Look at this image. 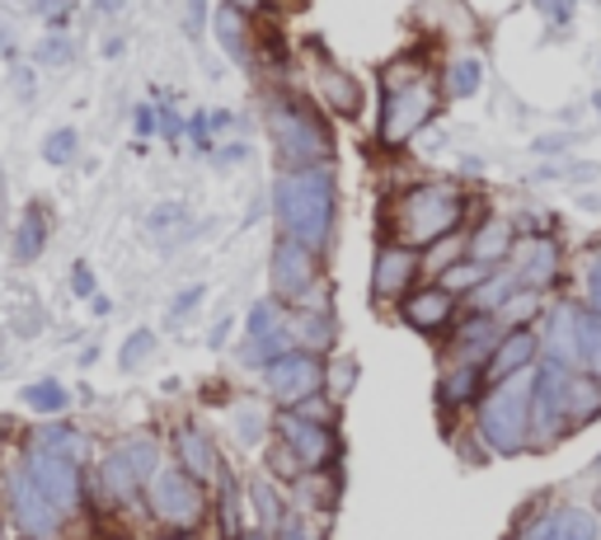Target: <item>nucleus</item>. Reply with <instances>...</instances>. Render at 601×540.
<instances>
[{
    "label": "nucleus",
    "instance_id": "4",
    "mask_svg": "<svg viewBox=\"0 0 601 540\" xmlns=\"http://www.w3.org/2000/svg\"><path fill=\"white\" fill-rule=\"evenodd\" d=\"M531 386L536 367L508 376V381L489 386V395L475 409V437L498 456H517L531 447Z\"/></svg>",
    "mask_w": 601,
    "mask_h": 540
},
{
    "label": "nucleus",
    "instance_id": "32",
    "mask_svg": "<svg viewBox=\"0 0 601 540\" xmlns=\"http://www.w3.org/2000/svg\"><path fill=\"white\" fill-rule=\"evenodd\" d=\"M43 245H48V212H43V203H29L24 222H19V231H14V258L29 264V258L43 254Z\"/></svg>",
    "mask_w": 601,
    "mask_h": 540
},
{
    "label": "nucleus",
    "instance_id": "22",
    "mask_svg": "<svg viewBox=\"0 0 601 540\" xmlns=\"http://www.w3.org/2000/svg\"><path fill=\"white\" fill-rule=\"evenodd\" d=\"M498 338H503V319H498L493 310H470L451 329V348H456L460 363H479V367H485Z\"/></svg>",
    "mask_w": 601,
    "mask_h": 540
},
{
    "label": "nucleus",
    "instance_id": "18",
    "mask_svg": "<svg viewBox=\"0 0 601 540\" xmlns=\"http://www.w3.org/2000/svg\"><path fill=\"white\" fill-rule=\"evenodd\" d=\"M10 503H14V517H19V527H24L33 540H48L57 536V517H62V508L52 503V498L38 489V479L33 475H14V489H10Z\"/></svg>",
    "mask_w": 601,
    "mask_h": 540
},
{
    "label": "nucleus",
    "instance_id": "33",
    "mask_svg": "<svg viewBox=\"0 0 601 540\" xmlns=\"http://www.w3.org/2000/svg\"><path fill=\"white\" fill-rule=\"evenodd\" d=\"M517 287H522V283H517V268H512V264L493 268V273L485 277V283H479V287L470 292V310H498V306H503Z\"/></svg>",
    "mask_w": 601,
    "mask_h": 540
},
{
    "label": "nucleus",
    "instance_id": "11",
    "mask_svg": "<svg viewBox=\"0 0 601 540\" xmlns=\"http://www.w3.org/2000/svg\"><path fill=\"white\" fill-rule=\"evenodd\" d=\"M418 273H424V249L405 245V240H380L376 254H371V302L376 306H390V302H405L414 292Z\"/></svg>",
    "mask_w": 601,
    "mask_h": 540
},
{
    "label": "nucleus",
    "instance_id": "45",
    "mask_svg": "<svg viewBox=\"0 0 601 540\" xmlns=\"http://www.w3.org/2000/svg\"><path fill=\"white\" fill-rule=\"evenodd\" d=\"M151 353H155V334H151V329H136V334L128 338V344H123V353H118V363H123V367L132 371L136 363H146Z\"/></svg>",
    "mask_w": 601,
    "mask_h": 540
},
{
    "label": "nucleus",
    "instance_id": "31",
    "mask_svg": "<svg viewBox=\"0 0 601 540\" xmlns=\"http://www.w3.org/2000/svg\"><path fill=\"white\" fill-rule=\"evenodd\" d=\"M485 85V62L479 57H456L442 71V99H470Z\"/></svg>",
    "mask_w": 601,
    "mask_h": 540
},
{
    "label": "nucleus",
    "instance_id": "27",
    "mask_svg": "<svg viewBox=\"0 0 601 540\" xmlns=\"http://www.w3.org/2000/svg\"><path fill=\"white\" fill-rule=\"evenodd\" d=\"M564 409H569V428H588L601 418V376L592 371H569V390H564Z\"/></svg>",
    "mask_w": 601,
    "mask_h": 540
},
{
    "label": "nucleus",
    "instance_id": "8",
    "mask_svg": "<svg viewBox=\"0 0 601 540\" xmlns=\"http://www.w3.org/2000/svg\"><path fill=\"white\" fill-rule=\"evenodd\" d=\"M508 540H601V512L536 498V503L517 517Z\"/></svg>",
    "mask_w": 601,
    "mask_h": 540
},
{
    "label": "nucleus",
    "instance_id": "39",
    "mask_svg": "<svg viewBox=\"0 0 601 540\" xmlns=\"http://www.w3.org/2000/svg\"><path fill=\"white\" fill-rule=\"evenodd\" d=\"M264 428H268V409L264 405H254V399L235 405V432H240V442H245V447L264 442Z\"/></svg>",
    "mask_w": 601,
    "mask_h": 540
},
{
    "label": "nucleus",
    "instance_id": "43",
    "mask_svg": "<svg viewBox=\"0 0 601 540\" xmlns=\"http://www.w3.org/2000/svg\"><path fill=\"white\" fill-rule=\"evenodd\" d=\"M75 151H80L75 128H57V132L48 136V146H43V160H48V165H71Z\"/></svg>",
    "mask_w": 601,
    "mask_h": 540
},
{
    "label": "nucleus",
    "instance_id": "1",
    "mask_svg": "<svg viewBox=\"0 0 601 540\" xmlns=\"http://www.w3.org/2000/svg\"><path fill=\"white\" fill-rule=\"evenodd\" d=\"M273 212L283 235L325 254L338 231V179L334 165H310V170H283L273 184Z\"/></svg>",
    "mask_w": 601,
    "mask_h": 540
},
{
    "label": "nucleus",
    "instance_id": "60",
    "mask_svg": "<svg viewBox=\"0 0 601 540\" xmlns=\"http://www.w3.org/2000/svg\"><path fill=\"white\" fill-rule=\"evenodd\" d=\"M231 6H240V10H249V14H254V10H264L268 0H231Z\"/></svg>",
    "mask_w": 601,
    "mask_h": 540
},
{
    "label": "nucleus",
    "instance_id": "10",
    "mask_svg": "<svg viewBox=\"0 0 601 540\" xmlns=\"http://www.w3.org/2000/svg\"><path fill=\"white\" fill-rule=\"evenodd\" d=\"M273 432H277V442H283L296 461H300V470H325V466L338 461V451H344V442H338V428L315 424V418L296 414V409H277Z\"/></svg>",
    "mask_w": 601,
    "mask_h": 540
},
{
    "label": "nucleus",
    "instance_id": "62",
    "mask_svg": "<svg viewBox=\"0 0 601 540\" xmlns=\"http://www.w3.org/2000/svg\"><path fill=\"white\" fill-rule=\"evenodd\" d=\"M592 470H597V475H601V456H597V466H592Z\"/></svg>",
    "mask_w": 601,
    "mask_h": 540
},
{
    "label": "nucleus",
    "instance_id": "25",
    "mask_svg": "<svg viewBox=\"0 0 601 540\" xmlns=\"http://www.w3.org/2000/svg\"><path fill=\"white\" fill-rule=\"evenodd\" d=\"M485 386H489L485 381V367L451 357V363L442 367V381H437V405H442V409H466V405H475Z\"/></svg>",
    "mask_w": 601,
    "mask_h": 540
},
{
    "label": "nucleus",
    "instance_id": "7",
    "mask_svg": "<svg viewBox=\"0 0 601 540\" xmlns=\"http://www.w3.org/2000/svg\"><path fill=\"white\" fill-rule=\"evenodd\" d=\"M146 503L155 512V522L165 527H179V531H193L197 522L207 517V493H203V479H193L184 466H160L151 479H146Z\"/></svg>",
    "mask_w": 601,
    "mask_h": 540
},
{
    "label": "nucleus",
    "instance_id": "42",
    "mask_svg": "<svg viewBox=\"0 0 601 540\" xmlns=\"http://www.w3.org/2000/svg\"><path fill=\"white\" fill-rule=\"evenodd\" d=\"M578 273H583V296H588L583 306L601 315V245H592V249L583 254V264H578Z\"/></svg>",
    "mask_w": 601,
    "mask_h": 540
},
{
    "label": "nucleus",
    "instance_id": "17",
    "mask_svg": "<svg viewBox=\"0 0 601 540\" xmlns=\"http://www.w3.org/2000/svg\"><path fill=\"white\" fill-rule=\"evenodd\" d=\"M578 302H554L546 315V338H540V357L569 367V371H583V353H578Z\"/></svg>",
    "mask_w": 601,
    "mask_h": 540
},
{
    "label": "nucleus",
    "instance_id": "36",
    "mask_svg": "<svg viewBox=\"0 0 601 540\" xmlns=\"http://www.w3.org/2000/svg\"><path fill=\"white\" fill-rule=\"evenodd\" d=\"M578 353H583V371L601 376V315L597 310H578Z\"/></svg>",
    "mask_w": 601,
    "mask_h": 540
},
{
    "label": "nucleus",
    "instance_id": "50",
    "mask_svg": "<svg viewBox=\"0 0 601 540\" xmlns=\"http://www.w3.org/2000/svg\"><path fill=\"white\" fill-rule=\"evenodd\" d=\"M43 447H48V451H62V456H71V451L80 447V437H75L71 428H52V432H43Z\"/></svg>",
    "mask_w": 601,
    "mask_h": 540
},
{
    "label": "nucleus",
    "instance_id": "2",
    "mask_svg": "<svg viewBox=\"0 0 601 540\" xmlns=\"http://www.w3.org/2000/svg\"><path fill=\"white\" fill-rule=\"evenodd\" d=\"M466 212H470L466 189L451 184V179H428V184H409L395 197L386 222L395 240H405L414 249H432L437 240L466 226Z\"/></svg>",
    "mask_w": 601,
    "mask_h": 540
},
{
    "label": "nucleus",
    "instance_id": "37",
    "mask_svg": "<svg viewBox=\"0 0 601 540\" xmlns=\"http://www.w3.org/2000/svg\"><path fill=\"white\" fill-rule=\"evenodd\" d=\"M99 479H104V493H109V498H132L136 489H142V475H136L118 451L109 456L104 466H99Z\"/></svg>",
    "mask_w": 601,
    "mask_h": 540
},
{
    "label": "nucleus",
    "instance_id": "14",
    "mask_svg": "<svg viewBox=\"0 0 601 540\" xmlns=\"http://www.w3.org/2000/svg\"><path fill=\"white\" fill-rule=\"evenodd\" d=\"M310 75H315V94H319V104H325L334 118H344V123H353V118H363L367 109V90H363V80H357L348 67H338L334 57L310 43Z\"/></svg>",
    "mask_w": 601,
    "mask_h": 540
},
{
    "label": "nucleus",
    "instance_id": "55",
    "mask_svg": "<svg viewBox=\"0 0 601 540\" xmlns=\"http://www.w3.org/2000/svg\"><path fill=\"white\" fill-rule=\"evenodd\" d=\"M160 132H165V136H170V142H174V136H179V132H184V118H179L174 109H160Z\"/></svg>",
    "mask_w": 601,
    "mask_h": 540
},
{
    "label": "nucleus",
    "instance_id": "52",
    "mask_svg": "<svg viewBox=\"0 0 601 540\" xmlns=\"http://www.w3.org/2000/svg\"><path fill=\"white\" fill-rule=\"evenodd\" d=\"M136 132H142V136H155V132H160V109L136 104Z\"/></svg>",
    "mask_w": 601,
    "mask_h": 540
},
{
    "label": "nucleus",
    "instance_id": "26",
    "mask_svg": "<svg viewBox=\"0 0 601 540\" xmlns=\"http://www.w3.org/2000/svg\"><path fill=\"white\" fill-rule=\"evenodd\" d=\"M338 493H344V485L329 475V466L325 470H300L296 479H292V498H296V508L300 512H334V503H338Z\"/></svg>",
    "mask_w": 601,
    "mask_h": 540
},
{
    "label": "nucleus",
    "instance_id": "46",
    "mask_svg": "<svg viewBox=\"0 0 601 540\" xmlns=\"http://www.w3.org/2000/svg\"><path fill=\"white\" fill-rule=\"evenodd\" d=\"M146 222H151V231H155V235H170V231H179V226L189 222V207H179V203H160V207L146 216Z\"/></svg>",
    "mask_w": 601,
    "mask_h": 540
},
{
    "label": "nucleus",
    "instance_id": "40",
    "mask_svg": "<svg viewBox=\"0 0 601 540\" xmlns=\"http://www.w3.org/2000/svg\"><path fill=\"white\" fill-rule=\"evenodd\" d=\"M353 386H357V357H334V363L325 367V390L334 395V399H348L353 395Z\"/></svg>",
    "mask_w": 601,
    "mask_h": 540
},
{
    "label": "nucleus",
    "instance_id": "13",
    "mask_svg": "<svg viewBox=\"0 0 601 540\" xmlns=\"http://www.w3.org/2000/svg\"><path fill=\"white\" fill-rule=\"evenodd\" d=\"M287 348H296L287 306L277 302V296H264V302H254V306H249V319H245V363H249V367H268L273 357H283Z\"/></svg>",
    "mask_w": 601,
    "mask_h": 540
},
{
    "label": "nucleus",
    "instance_id": "49",
    "mask_svg": "<svg viewBox=\"0 0 601 540\" xmlns=\"http://www.w3.org/2000/svg\"><path fill=\"white\" fill-rule=\"evenodd\" d=\"M273 540H319V536H315V527L306 522V517H292L287 512V522L273 531Z\"/></svg>",
    "mask_w": 601,
    "mask_h": 540
},
{
    "label": "nucleus",
    "instance_id": "54",
    "mask_svg": "<svg viewBox=\"0 0 601 540\" xmlns=\"http://www.w3.org/2000/svg\"><path fill=\"white\" fill-rule=\"evenodd\" d=\"M540 10H546L554 24H564V19L573 14V0H540Z\"/></svg>",
    "mask_w": 601,
    "mask_h": 540
},
{
    "label": "nucleus",
    "instance_id": "3",
    "mask_svg": "<svg viewBox=\"0 0 601 540\" xmlns=\"http://www.w3.org/2000/svg\"><path fill=\"white\" fill-rule=\"evenodd\" d=\"M264 123L277 146L283 170H310V165H334V132L329 118L319 113L310 99L300 94H268L264 99Z\"/></svg>",
    "mask_w": 601,
    "mask_h": 540
},
{
    "label": "nucleus",
    "instance_id": "30",
    "mask_svg": "<svg viewBox=\"0 0 601 540\" xmlns=\"http://www.w3.org/2000/svg\"><path fill=\"white\" fill-rule=\"evenodd\" d=\"M249 503H254L258 527H264V531H277V527L287 522V498H283V489H277L273 475H258L254 479V485H249Z\"/></svg>",
    "mask_w": 601,
    "mask_h": 540
},
{
    "label": "nucleus",
    "instance_id": "59",
    "mask_svg": "<svg viewBox=\"0 0 601 540\" xmlns=\"http://www.w3.org/2000/svg\"><path fill=\"white\" fill-rule=\"evenodd\" d=\"M203 10H207V6H203V0H189V29H193V33H197V29H203Z\"/></svg>",
    "mask_w": 601,
    "mask_h": 540
},
{
    "label": "nucleus",
    "instance_id": "58",
    "mask_svg": "<svg viewBox=\"0 0 601 540\" xmlns=\"http://www.w3.org/2000/svg\"><path fill=\"white\" fill-rule=\"evenodd\" d=\"M245 155H249L245 142H231V151H216V160H222V165H235V160H245Z\"/></svg>",
    "mask_w": 601,
    "mask_h": 540
},
{
    "label": "nucleus",
    "instance_id": "15",
    "mask_svg": "<svg viewBox=\"0 0 601 540\" xmlns=\"http://www.w3.org/2000/svg\"><path fill=\"white\" fill-rule=\"evenodd\" d=\"M456 306H460V296H451L442 283H428V287H414L405 302H399V319H405L409 329L437 338L442 329L456 325Z\"/></svg>",
    "mask_w": 601,
    "mask_h": 540
},
{
    "label": "nucleus",
    "instance_id": "21",
    "mask_svg": "<svg viewBox=\"0 0 601 540\" xmlns=\"http://www.w3.org/2000/svg\"><path fill=\"white\" fill-rule=\"evenodd\" d=\"M512 254H517V226L508 216H485V222L470 226L466 258H475L485 268H503V264H512Z\"/></svg>",
    "mask_w": 601,
    "mask_h": 540
},
{
    "label": "nucleus",
    "instance_id": "5",
    "mask_svg": "<svg viewBox=\"0 0 601 540\" xmlns=\"http://www.w3.org/2000/svg\"><path fill=\"white\" fill-rule=\"evenodd\" d=\"M268 283H273V296L283 306H296V310H334L329 306L325 268H319V254L310 245H300V240H292V235H277L273 264H268Z\"/></svg>",
    "mask_w": 601,
    "mask_h": 540
},
{
    "label": "nucleus",
    "instance_id": "38",
    "mask_svg": "<svg viewBox=\"0 0 601 540\" xmlns=\"http://www.w3.org/2000/svg\"><path fill=\"white\" fill-rule=\"evenodd\" d=\"M118 456H123V461H128L136 475H142V485L160 470V447L151 442V437H132V442L118 447Z\"/></svg>",
    "mask_w": 601,
    "mask_h": 540
},
{
    "label": "nucleus",
    "instance_id": "16",
    "mask_svg": "<svg viewBox=\"0 0 601 540\" xmlns=\"http://www.w3.org/2000/svg\"><path fill=\"white\" fill-rule=\"evenodd\" d=\"M512 268H517V283L522 287L546 292L559 283V273H564V249H559L554 235H531L527 245H517Z\"/></svg>",
    "mask_w": 601,
    "mask_h": 540
},
{
    "label": "nucleus",
    "instance_id": "56",
    "mask_svg": "<svg viewBox=\"0 0 601 540\" xmlns=\"http://www.w3.org/2000/svg\"><path fill=\"white\" fill-rule=\"evenodd\" d=\"M71 283H75V292H80V296H94V277H90V268H85V264H75V268H71Z\"/></svg>",
    "mask_w": 601,
    "mask_h": 540
},
{
    "label": "nucleus",
    "instance_id": "48",
    "mask_svg": "<svg viewBox=\"0 0 601 540\" xmlns=\"http://www.w3.org/2000/svg\"><path fill=\"white\" fill-rule=\"evenodd\" d=\"M296 414H306V418H315V424H329V428H338V414H334V405L325 399V390L319 395H310V399H300V405H292Z\"/></svg>",
    "mask_w": 601,
    "mask_h": 540
},
{
    "label": "nucleus",
    "instance_id": "61",
    "mask_svg": "<svg viewBox=\"0 0 601 540\" xmlns=\"http://www.w3.org/2000/svg\"><path fill=\"white\" fill-rule=\"evenodd\" d=\"M245 540H273V531H264V527H254V531H245Z\"/></svg>",
    "mask_w": 601,
    "mask_h": 540
},
{
    "label": "nucleus",
    "instance_id": "24",
    "mask_svg": "<svg viewBox=\"0 0 601 540\" xmlns=\"http://www.w3.org/2000/svg\"><path fill=\"white\" fill-rule=\"evenodd\" d=\"M414 19L432 33H447V38H479V19L466 0H424L414 10Z\"/></svg>",
    "mask_w": 601,
    "mask_h": 540
},
{
    "label": "nucleus",
    "instance_id": "23",
    "mask_svg": "<svg viewBox=\"0 0 601 540\" xmlns=\"http://www.w3.org/2000/svg\"><path fill=\"white\" fill-rule=\"evenodd\" d=\"M212 33H216V43H222V52L231 57V62H240V67L254 62V38L258 33H254V14L249 10L222 0V6L212 10Z\"/></svg>",
    "mask_w": 601,
    "mask_h": 540
},
{
    "label": "nucleus",
    "instance_id": "57",
    "mask_svg": "<svg viewBox=\"0 0 601 540\" xmlns=\"http://www.w3.org/2000/svg\"><path fill=\"white\" fill-rule=\"evenodd\" d=\"M564 146H569V136H540V142H536V151H540V155H559Z\"/></svg>",
    "mask_w": 601,
    "mask_h": 540
},
{
    "label": "nucleus",
    "instance_id": "9",
    "mask_svg": "<svg viewBox=\"0 0 601 540\" xmlns=\"http://www.w3.org/2000/svg\"><path fill=\"white\" fill-rule=\"evenodd\" d=\"M564 390H569V367L540 357L536 386H531V447L536 451H546L564 432H573L569 428V409H564Z\"/></svg>",
    "mask_w": 601,
    "mask_h": 540
},
{
    "label": "nucleus",
    "instance_id": "41",
    "mask_svg": "<svg viewBox=\"0 0 601 540\" xmlns=\"http://www.w3.org/2000/svg\"><path fill=\"white\" fill-rule=\"evenodd\" d=\"M24 405L38 409V414H62L67 409V386H57V381H38L24 390Z\"/></svg>",
    "mask_w": 601,
    "mask_h": 540
},
{
    "label": "nucleus",
    "instance_id": "34",
    "mask_svg": "<svg viewBox=\"0 0 601 540\" xmlns=\"http://www.w3.org/2000/svg\"><path fill=\"white\" fill-rule=\"evenodd\" d=\"M546 310V292H536V287H517L503 306H498L493 315L503 319V329H522V325H531V319Z\"/></svg>",
    "mask_w": 601,
    "mask_h": 540
},
{
    "label": "nucleus",
    "instance_id": "47",
    "mask_svg": "<svg viewBox=\"0 0 601 540\" xmlns=\"http://www.w3.org/2000/svg\"><path fill=\"white\" fill-rule=\"evenodd\" d=\"M268 470H273V479H277V485H292V479L300 475V461H296V456H292L283 442H277V447L268 451Z\"/></svg>",
    "mask_w": 601,
    "mask_h": 540
},
{
    "label": "nucleus",
    "instance_id": "44",
    "mask_svg": "<svg viewBox=\"0 0 601 540\" xmlns=\"http://www.w3.org/2000/svg\"><path fill=\"white\" fill-rule=\"evenodd\" d=\"M424 75V62L418 57H395V62H386V71H380V85L386 90H399V85H409V80Z\"/></svg>",
    "mask_w": 601,
    "mask_h": 540
},
{
    "label": "nucleus",
    "instance_id": "51",
    "mask_svg": "<svg viewBox=\"0 0 601 540\" xmlns=\"http://www.w3.org/2000/svg\"><path fill=\"white\" fill-rule=\"evenodd\" d=\"M203 296H207V287H189V292H179V302L170 306V319H184L189 310H197V306H203Z\"/></svg>",
    "mask_w": 601,
    "mask_h": 540
},
{
    "label": "nucleus",
    "instance_id": "35",
    "mask_svg": "<svg viewBox=\"0 0 601 540\" xmlns=\"http://www.w3.org/2000/svg\"><path fill=\"white\" fill-rule=\"evenodd\" d=\"M489 273H493V268H485V264H475V258L460 254V258H451V264H447L442 273H437V283H442L451 296H470L479 283H485Z\"/></svg>",
    "mask_w": 601,
    "mask_h": 540
},
{
    "label": "nucleus",
    "instance_id": "12",
    "mask_svg": "<svg viewBox=\"0 0 601 540\" xmlns=\"http://www.w3.org/2000/svg\"><path fill=\"white\" fill-rule=\"evenodd\" d=\"M264 386L277 405H300V399H310L325 390V363H319V353H306V348H287L283 357H273L264 367Z\"/></svg>",
    "mask_w": 601,
    "mask_h": 540
},
{
    "label": "nucleus",
    "instance_id": "53",
    "mask_svg": "<svg viewBox=\"0 0 601 540\" xmlns=\"http://www.w3.org/2000/svg\"><path fill=\"white\" fill-rule=\"evenodd\" d=\"M38 57H43V62H67L71 57V48H67V38H48L43 48H38Z\"/></svg>",
    "mask_w": 601,
    "mask_h": 540
},
{
    "label": "nucleus",
    "instance_id": "6",
    "mask_svg": "<svg viewBox=\"0 0 601 540\" xmlns=\"http://www.w3.org/2000/svg\"><path fill=\"white\" fill-rule=\"evenodd\" d=\"M437 109H442V80L428 75V71L418 80H409V85L386 90V99H380V123H376V146L380 151L409 146L414 136L437 118Z\"/></svg>",
    "mask_w": 601,
    "mask_h": 540
},
{
    "label": "nucleus",
    "instance_id": "20",
    "mask_svg": "<svg viewBox=\"0 0 601 540\" xmlns=\"http://www.w3.org/2000/svg\"><path fill=\"white\" fill-rule=\"evenodd\" d=\"M536 357H540V334H531V325H522V329H503V338L493 344L489 363H485V381H489V386L508 381V376L536 367Z\"/></svg>",
    "mask_w": 601,
    "mask_h": 540
},
{
    "label": "nucleus",
    "instance_id": "19",
    "mask_svg": "<svg viewBox=\"0 0 601 540\" xmlns=\"http://www.w3.org/2000/svg\"><path fill=\"white\" fill-rule=\"evenodd\" d=\"M29 475L38 479V489H43L57 508H75L80 503V470H75V461L71 456H62V451H33V461H29Z\"/></svg>",
    "mask_w": 601,
    "mask_h": 540
},
{
    "label": "nucleus",
    "instance_id": "28",
    "mask_svg": "<svg viewBox=\"0 0 601 540\" xmlns=\"http://www.w3.org/2000/svg\"><path fill=\"white\" fill-rule=\"evenodd\" d=\"M292 338H296V348H306V353H329L334 338H338L334 310H296L292 315Z\"/></svg>",
    "mask_w": 601,
    "mask_h": 540
},
{
    "label": "nucleus",
    "instance_id": "63",
    "mask_svg": "<svg viewBox=\"0 0 601 540\" xmlns=\"http://www.w3.org/2000/svg\"><path fill=\"white\" fill-rule=\"evenodd\" d=\"M597 109H601V90H597Z\"/></svg>",
    "mask_w": 601,
    "mask_h": 540
},
{
    "label": "nucleus",
    "instance_id": "29",
    "mask_svg": "<svg viewBox=\"0 0 601 540\" xmlns=\"http://www.w3.org/2000/svg\"><path fill=\"white\" fill-rule=\"evenodd\" d=\"M179 466H184L193 479H212L222 475V461H216V447L207 442L203 428H179Z\"/></svg>",
    "mask_w": 601,
    "mask_h": 540
}]
</instances>
